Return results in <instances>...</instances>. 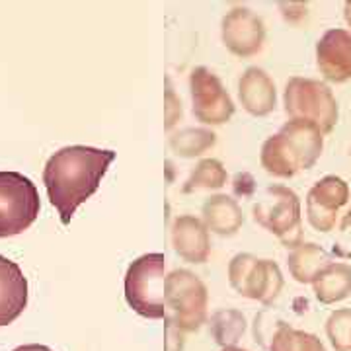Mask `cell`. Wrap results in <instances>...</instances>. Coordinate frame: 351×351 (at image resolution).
<instances>
[{"mask_svg": "<svg viewBox=\"0 0 351 351\" xmlns=\"http://www.w3.org/2000/svg\"><path fill=\"white\" fill-rule=\"evenodd\" d=\"M113 160L115 151L86 145L64 147L47 160L43 168V184L63 225H69L76 209L98 191L101 178Z\"/></svg>", "mask_w": 351, "mask_h": 351, "instance_id": "obj_1", "label": "cell"}, {"mask_svg": "<svg viewBox=\"0 0 351 351\" xmlns=\"http://www.w3.org/2000/svg\"><path fill=\"white\" fill-rule=\"evenodd\" d=\"M166 256L160 252L143 254L129 263L125 274V301L143 318H168L166 299Z\"/></svg>", "mask_w": 351, "mask_h": 351, "instance_id": "obj_2", "label": "cell"}, {"mask_svg": "<svg viewBox=\"0 0 351 351\" xmlns=\"http://www.w3.org/2000/svg\"><path fill=\"white\" fill-rule=\"evenodd\" d=\"M283 106L289 119H308L320 127L324 135L338 125V100L332 88L322 80L302 76L289 78L283 92Z\"/></svg>", "mask_w": 351, "mask_h": 351, "instance_id": "obj_3", "label": "cell"}, {"mask_svg": "<svg viewBox=\"0 0 351 351\" xmlns=\"http://www.w3.org/2000/svg\"><path fill=\"white\" fill-rule=\"evenodd\" d=\"M166 308L172 313L170 322L180 332H197L207 320L209 293L205 283L189 269H174L164 281Z\"/></svg>", "mask_w": 351, "mask_h": 351, "instance_id": "obj_4", "label": "cell"}, {"mask_svg": "<svg viewBox=\"0 0 351 351\" xmlns=\"http://www.w3.org/2000/svg\"><path fill=\"white\" fill-rule=\"evenodd\" d=\"M252 215L258 225L276 234L287 248L302 242V207L299 195L287 186H269L254 203Z\"/></svg>", "mask_w": 351, "mask_h": 351, "instance_id": "obj_5", "label": "cell"}, {"mask_svg": "<svg viewBox=\"0 0 351 351\" xmlns=\"http://www.w3.org/2000/svg\"><path fill=\"white\" fill-rule=\"evenodd\" d=\"M39 209V191L27 176L0 172V239L27 230L36 223Z\"/></svg>", "mask_w": 351, "mask_h": 351, "instance_id": "obj_6", "label": "cell"}, {"mask_svg": "<svg viewBox=\"0 0 351 351\" xmlns=\"http://www.w3.org/2000/svg\"><path fill=\"white\" fill-rule=\"evenodd\" d=\"M189 96L193 117L203 125H223L237 112L221 78L207 66H195L189 73Z\"/></svg>", "mask_w": 351, "mask_h": 351, "instance_id": "obj_7", "label": "cell"}, {"mask_svg": "<svg viewBox=\"0 0 351 351\" xmlns=\"http://www.w3.org/2000/svg\"><path fill=\"white\" fill-rule=\"evenodd\" d=\"M221 38L225 47L237 57H254L260 53L265 41V25L256 12L246 6H234L223 16Z\"/></svg>", "mask_w": 351, "mask_h": 351, "instance_id": "obj_8", "label": "cell"}, {"mask_svg": "<svg viewBox=\"0 0 351 351\" xmlns=\"http://www.w3.org/2000/svg\"><path fill=\"white\" fill-rule=\"evenodd\" d=\"M316 66L328 82H348L351 78V32L330 27L316 41Z\"/></svg>", "mask_w": 351, "mask_h": 351, "instance_id": "obj_9", "label": "cell"}, {"mask_svg": "<svg viewBox=\"0 0 351 351\" xmlns=\"http://www.w3.org/2000/svg\"><path fill=\"white\" fill-rule=\"evenodd\" d=\"M172 246L174 252L188 263L207 262L211 252V239L205 223L193 215H180L172 225Z\"/></svg>", "mask_w": 351, "mask_h": 351, "instance_id": "obj_10", "label": "cell"}, {"mask_svg": "<svg viewBox=\"0 0 351 351\" xmlns=\"http://www.w3.org/2000/svg\"><path fill=\"white\" fill-rule=\"evenodd\" d=\"M27 306V279L22 267L0 254V328L18 320Z\"/></svg>", "mask_w": 351, "mask_h": 351, "instance_id": "obj_11", "label": "cell"}, {"mask_svg": "<svg viewBox=\"0 0 351 351\" xmlns=\"http://www.w3.org/2000/svg\"><path fill=\"white\" fill-rule=\"evenodd\" d=\"M239 100L254 117H265L276 110L277 92L271 76L260 66H248L239 80Z\"/></svg>", "mask_w": 351, "mask_h": 351, "instance_id": "obj_12", "label": "cell"}, {"mask_svg": "<svg viewBox=\"0 0 351 351\" xmlns=\"http://www.w3.org/2000/svg\"><path fill=\"white\" fill-rule=\"evenodd\" d=\"M279 133L287 138L295 149L301 170H311L324 151V133L322 129L308 119H289Z\"/></svg>", "mask_w": 351, "mask_h": 351, "instance_id": "obj_13", "label": "cell"}, {"mask_svg": "<svg viewBox=\"0 0 351 351\" xmlns=\"http://www.w3.org/2000/svg\"><path fill=\"white\" fill-rule=\"evenodd\" d=\"M201 221L207 230L219 237H234L244 225V213L239 201L226 193H215L201 207Z\"/></svg>", "mask_w": 351, "mask_h": 351, "instance_id": "obj_14", "label": "cell"}, {"mask_svg": "<svg viewBox=\"0 0 351 351\" xmlns=\"http://www.w3.org/2000/svg\"><path fill=\"white\" fill-rule=\"evenodd\" d=\"M283 285H285V279H283L281 267L274 260H260L258 258V262L254 265L250 277H248V281H246L240 295L269 306L281 295Z\"/></svg>", "mask_w": 351, "mask_h": 351, "instance_id": "obj_15", "label": "cell"}, {"mask_svg": "<svg viewBox=\"0 0 351 351\" xmlns=\"http://www.w3.org/2000/svg\"><path fill=\"white\" fill-rule=\"evenodd\" d=\"M332 263V254L314 242H301L299 246L291 248L287 256V265L291 277L297 283H311L320 276Z\"/></svg>", "mask_w": 351, "mask_h": 351, "instance_id": "obj_16", "label": "cell"}, {"mask_svg": "<svg viewBox=\"0 0 351 351\" xmlns=\"http://www.w3.org/2000/svg\"><path fill=\"white\" fill-rule=\"evenodd\" d=\"M260 164L267 174L276 178H293L301 170V162L295 149L281 133H276L263 141L260 151Z\"/></svg>", "mask_w": 351, "mask_h": 351, "instance_id": "obj_17", "label": "cell"}, {"mask_svg": "<svg viewBox=\"0 0 351 351\" xmlns=\"http://www.w3.org/2000/svg\"><path fill=\"white\" fill-rule=\"evenodd\" d=\"M316 301L322 304H336L351 295V265L343 262H332L313 281Z\"/></svg>", "mask_w": 351, "mask_h": 351, "instance_id": "obj_18", "label": "cell"}, {"mask_svg": "<svg viewBox=\"0 0 351 351\" xmlns=\"http://www.w3.org/2000/svg\"><path fill=\"white\" fill-rule=\"evenodd\" d=\"M217 143L215 131L207 127H186L170 137V149L180 158H199Z\"/></svg>", "mask_w": 351, "mask_h": 351, "instance_id": "obj_19", "label": "cell"}, {"mask_svg": "<svg viewBox=\"0 0 351 351\" xmlns=\"http://www.w3.org/2000/svg\"><path fill=\"white\" fill-rule=\"evenodd\" d=\"M246 316L239 308H219L209 320V332L221 348L237 346L246 332Z\"/></svg>", "mask_w": 351, "mask_h": 351, "instance_id": "obj_20", "label": "cell"}, {"mask_svg": "<svg viewBox=\"0 0 351 351\" xmlns=\"http://www.w3.org/2000/svg\"><path fill=\"white\" fill-rule=\"evenodd\" d=\"M269 351H326L322 339L311 332L279 322L269 338Z\"/></svg>", "mask_w": 351, "mask_h": 351, "instance_id": "obj_21", "label": "cell"}, {"mask_svg": "<svg viewBox=\"0 0 351 351\" xmlns=\"http://www.w3.org/2000/svg\"><path fill=\"white\" fill-rule=\"evenodd\" d=\"M226 180H228V174H226L225 164L217 158H201L191 170L182 191L191 193L197 189H221L226 186Z\"/></svg>", "mask_w": 351, "mask_h": 351, "instance_id": "obj_22", "label": "cell"}, {"mask_svg": "<svg viewBox=\"0 0 351 351\" xmlns=\"http://www.w3.org/2000/svg\"><path fill=\"white\" fill-rule=\"evenodd\" d=\"M308 195L324 209L339 211L350 201V184L339 176H324L311 188Z\"/></svg>", "mask_w": 351, "mask_h": 351, "instance_id": "obj_23", "label": "cell"}, {"mask_svg": "<svg viewBox=\"0 0 351 351\" xmlns=\"http://www.w3.org/2000/svg\"><path fill=\"white\" fill-rule=\"evenodd\" d=\"M326 336L334 351H351V308H336L330 313Z\"/></svg>", "mask_w": 351, "mask_h": 351, "instance_id": "obj_24", "label": "cell"}, {"mask_svg": "<svg viewBox=\"0 0 351 351\" xmlns=\"http://www.w3.org/2000/svg\"><path fill=\"white\" fill-rule=\"evenodd\" d=\"M258 262L256 256H252L248 252L237 254L230 262H228V283L237 293H242V289L246 285L248 277H250L254 265Z\"/></svg>", "mask_w": 351, "mask_h": 351, "instance_id": "obj_25", "label": "cell"}, {"mask_svg": "<svg viewBox=\"0 0 351 351\" xmlns=\"http://www.w3.org/2000/svg\"><path fill=\"white\" fill-rule=\"evenodd\" d=\"M304 209H306V221H308V225L313 226L314 230H318V232H330V230H334L336 221H338V211L324 209L311 195H306Z\"/></svg>", "mask_w": 351, "mask_h": 351, "instance_id": "obj_26", "label": "cell"}, {"mask_svg": "<svg viewBox=\"0 0 351 351\" xmlns=\"http://www.w3.org/2000/svg\"><path fill=\"white\" fill-rule=\"evenodd\" d=\"M332 254L341 260H351V209L339 221L338 237L334 240Z\"/></svg>", "mask_w": 351, "mask_h": 351, "instance_id": "obj_27", "label": "cell"}, {"mask_svg": "<svg viewBox=\"0 0 351 351\" xmlns=\"http://www.w3.org/2000/svg\"><path fill=\"white\" fill-rule=\"evenodd\" d=\"M182 117V101L176 96L174 86L166 76V96H164V129L170 131Z\"/></svg>", "mask_w": 351, "mask_h": 351, "instance_id": "obj_28", "label": "cell"}, {"mask_svg": "<svg viewBox=\"0 0 351 351\" xmlns=\"http://www.w3.org/2000/svg\"><path fill=\"white\" fill-rule=\"evenodd\" d=\"M166 351H182L184 350V332H180L178 328L170 322V318H166Z\"/></svg>", "mask_w": 351, "mask_h": 351, "instance_id": "obj_29", "label": "cell"}, {"mask_svg": "<svg viewBox=\"0 0 351 351\" xmlns=\"http://www.w3.org/2000/svg\"><path fill=\"white\" fill-rule=\"evenodd\" d=\"M254 178L250 174H237L234 178V193L237 195H242V197H246V195H252V191H254Z\"/></svg>", "mask_w": 351, "mask_h": 351, "instance_id": "obj_30", "label": "cell"}, {"mask_svg": "<svg viewBox=\"0 0 351 351\" xmlns=\"http://www.w3.org/2000/svg\"><path fill=\"white\" fill-rule=\"evenodd\" d=\"M12 351H53L47 346H41V343H25V346H20Z\"/></svg>", "mask_w": 351, "mask_h": 351, "instance_id": "obj_31", "label": "cell"}, {"mask_svg": "<svg viewBox=\"0 0 351 351\" xmlns=\"http://www.w3.org/2000/svg\"><path fill=\"white\" fill-rule=\"evenodd\" d=\"M343 18H346V22L350 25L351 29V0H348L346 4H343Z\"/></svg>", "mask_w": 351, "mask_h": 351, "instance_id": "obj_32", "label": "cell"}, {"mask_svg": "<svg viewBox=\"0 0 351 351\" xmlns=\"http://www.w3.org/2000/svg\"><path fill=\"white\" fill-rule=\"evenodd\" d=\"M221 351H248V350H242L239 346H230V348H221Z\"/></svg>", "mask_w": 351, "mask_h": 351, "instance_id": "obj_33", "label": "cell"}, {"mask_svg": "<svg viewBox=\"0 0 351 351\" xmlns=\"http://www.w3.org/2000/svg\"><path fill=\"white\" fill-rule=\"evenodd\" d=\"M350 158H351V151H350Z\"/></svg>", "mask_w": 351, "mask_h": 351, "instance_id": "obj_34", "label": "cell"}]
</instances>
